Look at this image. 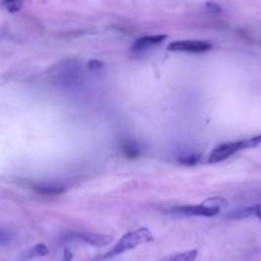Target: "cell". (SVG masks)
<instances>
[{"label": "cell", "mask_w": 261, "mask_h": 261, "mask_svg": "<svg viewBox=\"0 0 261 261\" xmlns=\"http://www.w3.org/2000/svg\"><path fill=\"white\" fill-rule=\"evenodd\" d=\"M72 260H73V252H72L69 249H64L61 261H72Z\"/></svg>", "instance_id": "cell-16"}, {"label": "cell", "mask_w": 261, "mask_h": 261, "mask_svg": "<svg viewBox=\"0 0 261 261\" xmlns=\"http://www.w3.org/2000/svg\"><path fill=\"white\" fill-rule=\"evenodd\" d=\"M210 49H212V45L208 41H174L168 46L170 52H205Z\"/></svg>", "instance_id": "cell-4"}, {"label": "cell", "mask_w": 261, "mask_h": 261, "mask_svg": "<svg viewBox=\"0 0 261 261\" xmlns=\"http://www.w3.org/2000/svg\"><path fill=\"white\" fill-rule=\"evenodd\" d=\"M49 254V249L45 243H37L34 247H31L27 252H26V259H32V258H44Z\"/></svg>", "instance_id": "cell-10"}, {"label": "cell", "mask_w": 261, "mask_h": 261, "mask_svg": "<svg viewBox=\"0 0 261 261\" xmlns=\"http://www.w3.org/2000/svg\"><path fill=\"white\" fill-rule=\"evenodd\" d=\"M8 241H9V236L3 230H0V243H6Z\"/></svg>", "instance_id": "cell-17"}, {"label": "cell", "mask_w": 261, "mask_h": 261, "mask_svg": "<svg viewBox=\"0 0 261 261\" xmlns=\"http://www.w3.org/2000/svg\"><path fill=\"white\" fill-rule=\"evenodd\" d=\"M102 67H103L102 61L96 60V59H92V60H90L89 63H87V68L91 69V71H98V69H100Z\"/></svg>", "instance_id": "cell-15"}, {"label": "cell", "mask_w": 261, "mask_h": 261, "mask_svg": "<svg viewBox=\"0 0 261 261\" xmlns=\"http://www.w3.org/2000/svg\"><path fill=\"white\" fill-rule=\"evenodd\" d=\"M200 159H201L200 154H190L187 157H181V159H179V163L184 164V165H195V164L199 163Z\"/></svg>", "instance_id": "cell-13"}, {"label": "cell", "mask_w": 261, "mask_h": 261, "mask_svg": "<svg viewBox=\"0 0 261 261\" xmlns=\"http://www.w3.org/2000/svg\"><path fill=\"white\" fill-rule=\"evenodd\" d=\"M203 205L208 206V208H214V209L220 210L221 208L227 206V201L221 197H212V199H208L205 200L203 203Z\"/></svg>", "instance_id": "cell-12"}, {"label": "cell", "mask_w": 261, "mask_h": 261, "mask_svg": "<svg viewBox=\"0 0 261 261\" xmlns=\"http://www.w3.org/2000/svg\"><path fill=\"white\" fill-rule=\"evenodd\" d=\"M229 219H246V218H258L261 220V204L258 205L249 206V208H243V209L236 210V211H230L227 215Z\"/></svg>", "instance_id": "cell-7"}, {"label": "cell", "mask_w": 261, "mask_h": 261, "mask_svg": "<svg viewBox=\"0 0 261 261\" xmlns=\"http://www.w3.org/2000/svg\"><path fill=\"white\" fill-rule=\"evenodd\" d=\"M65 240L69 241H81L86 245L92 246V247H105L113 242V237L106 236V234L99 233H69Z\"/></svg>", "instance_id": "cell-3"}, {"label": "cell", "mask_w": 261, "mask_h": 261, "mask_svg": "<svg viewBox=\"0 0 261 261\" xmlns=\"http://www.w3.org/2000/svg\"><path fill=\"white\" fill-rule=\"evenodd\" d=\"M175 214L186 215V216H205V218H210L214 216L219 212L218 209L214 208H208L205 205H184V206H175L172 209Z\"/></svg>", "instance_id": "cell-5"}, {"label": "cell", "mask_w": 261, "mask_h": 261, "mask_svg": "<svg viewBox=\"0 0 261 261\" xmlns=\"http://www.w3.org/2000/svg\"><path fill=\"white\" fill-rule=\"evenodd\" d=\"M166 39L165 35H153V36H144L140 37L135 41V44L132 45L133 52H141V50L149 49L151 46L159 45L163 43Z\"/></svg>", "instance_id": "cell-6"}, {"label": "cell", "mask_w": 261, "mask_h": 261, "mask_svg": "<svg viewBox=\"0 0 261 261\" xmlns=\"http://www.w3.org/2000/svg\"><path fill=\"white\" fill-rule=\"evenodd\" d=\"M34 188L37 194L43 195H60L65 190L63 186L55 183H39L34 186Z\"/></svg>", "instance_id": "cell-9"}, {"label": "cell", "mask_w": 261, "mask_h": 261, "mask_svg": "<svg viewBox=\"0 0 261 261\" xmlns=\"http://www.w3.org/2000/svg\"><path fill=\"white\" fill-rule=\"evenodd\" d=\"M4 4L10 13L19 12L22 9V0H4Z\"/></svg>", "instance_id": "cell-14"}, {"label": "cell", "mask_w": 261, "mask_h": 261, "mask_svg": "<svg viewBox=\"0 0 261 261\" xmlns=\"http://www.w3.org/2000/svg\"><path fill=\"white\" fill-rule=\"evenodd\" d=\"M120 150H122L123 155L128 159H136L141 155V149H140L137 142L132 141V140L123 141L120 145Z\"/></svg>", "instance_id": "cell-8"}, {"label": "cell", "mask_w": 261, "mask_h": 261, "mask_svg": "<svg viewBox=\"0 0 261 261\" xmlns=\"http://www.w3.org/2000/svg\"><path fill=\"white\" fill-rule=\"evenodd\" d=\"M199 251L197 250H190V251L181 252V254H175L170 258L164 259L163 261H196Z\"/></svg>", "instance_id": "cell-11"}, {"label": "cell", "mask_w": 261, "mask_h": 261, "mask_svg": "<svg viewBox=\"0 0 261 261\" xmlns=\"http://www.w3.org/2000/svg\"><path fill=\"white\" fill-rule=\"evenodd\" d=\"M259 145H261V135L251 138H246V140L227 142V144L220 145L215 150H212L208 161L209 163H220V161H224V160H227L228 157H230L232 155L238 153V151L258 148Z\"/></svg>", "instance_id": "cell-2"}, {"label": "cell", "mask_w": 261, "mask_h": 261, "mask_svg": "<svg viewBox=\"0 0 261 261\" xmlns=\"http://www.w3.org/2000/svg\"><path fill=\"white\" fill-rule=\"evenodd\" d=\"M153 240V233H151L148 228H141V229H137L135 230V232H129V233L124 234V236L103 256V259H104V260L113 259L118 255H122V254H124L126 251L136 249L137 246L142 245V243L151 242Z\"/></svg>", "instance_id": "cell-1"}, {"label": "cell", "mask_w": 261, "mask_h": 261, "mask_svg": "<svg viewBox=\"0 0 261 261\" xmlns=\"http://www.w3.org/2000/svg\"><path fill=\"white\" fill-rule=\"evenodd\" d=\"M208 8H209V9H211V10H215V12H220V6L219 5H216V4L215 3H208Z\"/></svg>", "instance_id": "cell-18"}]
</instances>
